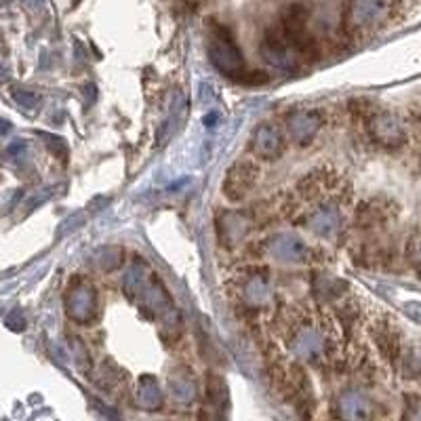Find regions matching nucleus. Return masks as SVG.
<instances>
[{
	"instance_id": "obj_12",
	"label": "nucleus",
	"mask_w": 421,
	"mask_h": 421,
	"mask_svg": "<svg viewBox=\"0 0 421 421\" xmlns=\"http://www.w3.org/2000/svg\"><path fill=\"white\" fill-rule=\"evenodd\" d=\"M259 179H261L259 165L249 161V158H241L228 168V173L224 177V183H221L224 196L230 202H243L251 196V192L257 188Z\"/></svg>"
},
{
	"instance_id": "obj_6",
	"label": "nucleus",
	"mask_w": 421,
	"mask_h": 421,
	"mask_svg": "<svg viewBox=\"0 0 421 421\" xmlns=\"http://www.w3.org/2000/svg\"><path fill=\"white\" fill-rule=\"evenodd\" d=\"M270 377H272V386L276 388L282 400L291 403L293 407H306V405L312 407L310 379L301 369V364L284 358H276L270 364Z\"/></svg>"
},
{
	"instance_id": "obj_7",
	"label": "nucleus",
	"mask_w": 421,
	"mask_h": 421,
	"mask_svg": "<svg viewBox=\"0 0 421 421\" xmlns=\"http://www.w3.org/2000/svg\"><path fill=\"white\" fill-rule=\"evenodd\" d=\"M261 253L274 257L276 261L293 263V265H314V263H318L323 259L321 251H316L304 238L293 236V234H274V236H267L261 243Z\"/></svg>"
},
{
	"instance_id": "obj_2",
	"label": "nucleus",
	"mask_w": 421,
	"mask_h": 421,
	"mask_svg": "<svg viewBox=\"0 0 421 421\" xmlns=\"http://www.w3.org/2000/svg\"><path fill=\"white\" fill-rule=\"evenodd\" d=\"M276 335L297 360L318 369L337 367L341 360L339 318L316 306L278 308L274 318Z\"/></svg>"
},
{
	"instance_id": "obj_17",
	"label": "nucleus",
	"mask_w": 421,
	"mask_h": 421,
	"mask_svg": "<svg viewBox=\"0 0 421 421\" xmlns=\"http://www.w3.org/2000/svg\"><path fill=\"white\" fill-rule=\"evenodd\" d=\"M386 221H388V211H386V204H381V202H375V200L362 202L356 211V224L364 230L377 228Z\"/></svg>"
},
{
	"instance_id": "obj_5",
	"label": "nucleus",
	"mask_w": 421,
	"mask_h": 421,
	"mask_svg": "<svg viewBox=\"0 0 421 421\" xmlns=\"http://www.w3.org/2000/svg\"><path fill=\"white\" fill-rule=\"evenodd\" d=\"M209 59L219 74H224L226 79H230L234 83L255 86V84H263L267 81V74L247 68V62H245L241 49L236 47L234 38L230 36V32L226 28L213 30L211 40H209Z\"/></svg>"
},
{
	"instance_id": "obj_9",
	"label": "nucleus",
	"mask_w": 421,
	"mask_h": 421,
	"mask_svg": "<svg viewBox=\"0 0 421 421\" xmlns=\"http://www.w3.org/2000/svg\"><path fill=\"white\" fill-rule=\"evenodd\" d=\"M217 228V238L226 249H234L238 245H243L257 228H261V221L255 213L251 211H221L217 215L215 221Z\"/></svg>"
},
{
	"instance_id": "obj_13",
	"label": "nucleus",
	"mask_w": 421,
	"mask_h": 421,
	"mask_svg": "<svg viewBox=\"0 0 421 421\" xmlns=\"http://www.w3.org/2000/svg\"><path fill=\"white\" fill-rule=\"evenodd\" d=\"M325 125V114L312 108H299L284 116V129L299 146H308Z\"/></svg>"
},
{
	"instance_id": "obj_22",
	"label": "nucleus",
	"mask_w": 421,
	"mask_h": 421,
	"mask_svg": "<svg viewBox=\"0 0 421 421\" xmlns=\"http://www.w3.org/2000/svg\"><path fill=\"white\" fill-rule=\"evenodd\" d=\"M11 95H13V99L17 101V105L25 108V110H34V108L40 105V97H38L36 93L28 91V88H13Z\"/></svg>"
},
{
	"instance_id": "obj_16",
	"label": "nucleus",
	"mask_w": 421,
	"mask_h": 421,
	"mask_svg": "<svg viewBox=\"0 0 421 421\" xmlns=\"http://www.w3.org/2000/svg\"><path fill=\"white\" fill-rule=\"evenodd\" d=\"M312 284H314L316 299L325 301V304H335L337 299H341L347 293V284L335 276H329V274H316Z\"/></svg>"
},
{
	"instance_id": "obj_18",
	"label": "nucleus",
	"mask_w": 421,
	"mask_h": 421,
	"mask_svg": "<svg viewBox=\"0 0 421 421\" xmlns=\"http://www.w3.org/2000/svg\"><path fill=\"white\" fill-rule=\"evenodd\" d=\"M168 386H171L175 398H179V400H192V398L196 396V381H194V377H192L188 371H183V369H179V371H175V373L171 375Z\"/></svg>"
},
{
	"instance_id": "obj_8",
	"label": "nucleus",
	"mask_w": 421,
	"mask_h": 421,
	"mask_svg": "<svg viewBox=\"0 0 421 421\" xmlns=\"http://www.w3.org/2000/svg\"><path fill=\"white\" fill-rule=\"evenodd\" d=\"M392 11V0H350L345 11V32L360 36L379 28Z\"/></svg>"
},
{
	"instance_id": "obj_20",
	"label": "nucleus",
	"mask_w": 421,
	"mask_h": 421,
	"mask_svg": "<svg viewBox=\"0 0 421 421\" xmlns=\"http://www.w3.org/2000/svg\"><path fill=\"white\" fill-rule=\"evenodd\" d=\"M209 396L215 403V407L228 405V388H226V381L219 375H209Z\"/></svg>"
},
{
	"instance_id": "obj_15",
	"label": "nucleus",
	"mask_w": 421,
	"mask_h": 421,
	"mask_svg": "<svg viewBox=\"0 0 421 421\" xmlns=\"http://www.w3.org/2000/svg\"><path fill=\"white\" fill-rule=\"evenodd\" d=\"M333 407V415L341 420H371L375 415L373 403L358 390L341 392Z\"/></svg>"
},
{
	"instance_id": "obj_3",
	"label": "nucleus",
	"mask_w": 421,
	"mask_h": 421,
	"mask_svg": "<svg viewBox=\"0 0 421 421\" xmlns=\"http://www.w3.org/2000/svg\"><path fill=\"white\" fill-rule=\"evenodd\" d=\"M308 21L310 11L306 4H289L280 13L278 23L263 34V40L259 45L261 57L270 66L284 72H295L306 64L316 62L318 42L308 30Z\"/></svg>"
},
{
	"instance_id": "obj_1",
	"label": "nucleus",
	"mask_w": 421,
	"mask_h": 421,
	"mask_svg": "<svg viewBox=\"0 0 421 421\" xmlns=\"http://www.w3.org/2000/svg\"><path fill=\"white\" fill-rule=\"evenodd\" d=\"M347 200L350 183L333 167H318L304 175L295 190L280 198V215L331 241L343 232V207Z\"/></svg>"
},
{
	"instance_id": "obj_4",
	"label": "nucleus",
	"mask_w": 421,
	"mask_h": 421,
	"mask_svg": "<svg viewBox=\"0 0 421 421\" xmlns=\"http://www.w3.org/2000/svg\"><path fill=\"white\" fill-rule=\"evenodd\" d=\"M228 299L234 310L251 323L272 321L280 308L274 274L270 267L261 265H241L234 267L226 280Z\"/></svg>"
},
{
	"instance_id": "obj_10",
	"label": "nucleus",
	"mask_w": 421,
	"mask_h": 421,
	"mask_svg": "<svg viewBox=\"0 0 421 421\" xmlns=\"http://www.w3.org/2000/svg\"><path fill=\"white\" fill-rule=\"evenodd\" d=\"M364 122H367L369 137L381 148L394 150V148L403 146L405 139H407L405 122L388 110H379V108L373 105L369 110V114L364 116Z\"/></svg>"
},
{
	"instance_id": "obj_23",
	"label": "nucleus",
	"mask_w": 421,
	"mask_h": 421,
	"mask_svg": "<svg viewBox=\"0 0 421 421\" xmlns=\"http://www.w3.org/2000/svg\"><path fill=\"white\" fill-rule=\"evenodd\" d=\"M4 325H6L11 331H15V333H19V331H23V329H25V323H23V316H21V312H19V310H13V312L6 316Z\"/></svg>"
},
{
	"instance_id": "obj_11",
	"label": "nucleus",
	"mask_w": 421,
	"mask_h": 421,
	"mask_svg": "<svg viewBox=\"0 0 421 421\" xmlns=\"http://www.w3.org/2000/svg\"><path fill=\"white\" fill-rule=\"evenodd\" d=\"M64 304L72 321L81 325L93 323L97 318V304H99L95 284L88 282L86 278H74L64 293Z\"/></svg>"
},
{
	"instance_id": "obj_27",
	"label": "nucleus",
	"mask_w": 421,
	"mask_h": 421,
	"mask_svg": "<svg viewBox=\"0 0 421 421\" xmlns=\"http://www.w3.org/2000/svg\"><path fill=\"white\" fill-rule=\"evenodd\" d=\"M2 2H8V0H0V4H2Z\"/></svg>"
},
{
	"instance_id": "obj_21",
	"label": "nucleus",
	"mask_w": 421,
	"mask_h": 421,
	"mask_svg": "<svg viewBox=\"0 0 421 421\" xmlns=\"http://www.w3.org/2000/svg\"><path fill=\"white\" fill-rule=\"evenodd\" d=\"M38 137L45 142V146L62 161H68V144L59 137V135H53V133H38Z\"/></svg>"
},
{
	"instance_id": "obj_14",
	"label": "nucleus",
	"mask_w": 421,
	"mask_h": 421,
	"mask_svg": "<svg viewBox=\"0 0 421 421\" xmlns=\"http://www.w3.org/2000/svg\"><path fill=\"white\" fill-rule=\"evenodd\" d=\"M284 131L278 122H261L253 131L249 150L259 161H276L284 152Z\"/></svg>"
},
{
	"instance_id": "obj_19",
	"label": "nucleus",
	"mask_w": 421,
	"mask_h": 421,
	"mask_svg": "<svg viewBox=\"0 0 421 421\" xmlns=\"http://www.w3.org/2000/svg\"><path fill=\"white\" fill-rule=\"evenodd\" d=\"M137 394H139L142 405L148 407V409H156L163 403V394H161V388H158V383H156L154 377H142V383L137 388Z\"/></svg>"
},
{
	"instance_id": "obj_25",
	"label": "nucleus",
	"mask_w": 421,
	"mask_h": 421,
	"mask_svg": "<svg viewBox=\"0 0 421 421\" xmlns=\"http://www.w3.org/2000/svg\"><path fill=\"white\" fill-rule=\"evenodd\" d=\"M23 150H25V144H23V142H15V144H11V146L6 148V154H8L11 158H15V156H19Z\"/></svg>"
},
{
	"instance_id": "obj_26",
	"label": "nucleus",
	"mask_w": 421,
	"mask_h": 421,
	"mask_svg": "<svg viewBox=\"0 0 421 421\" xmlns=\"http://www.w3.org/2000/svg\"><path fill=\"white\" fill-rule=\"evenodd\" d=\"M8 131H11V122H6V120L0 118V135H4V133H8Z\"/></svg>"
},
{
	"instance_id": "obj_24",
	"label": "nucleus",
	"mask_w": 421,
	"mask_h": 421,
	"mask_svg": "<svg viewBox=\"0 0 421 421\" xmlns=\"http://www.w3.org/2000/svg\"><path fill=\"white\" fill-rule=\"evenodd\" d=\"M409 257H411L413 265L421 272V236H413L409 241Z\"/></svg>"
}]
</instances>
